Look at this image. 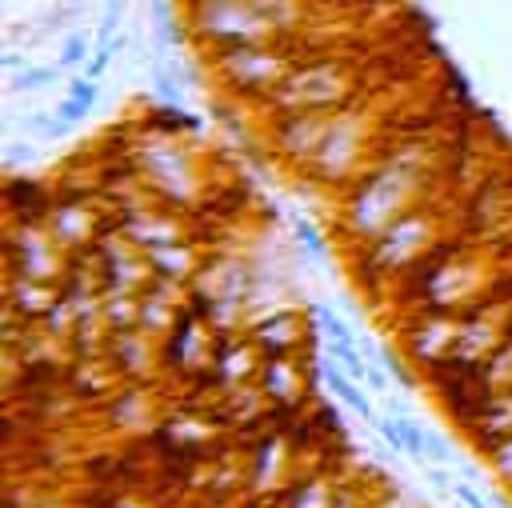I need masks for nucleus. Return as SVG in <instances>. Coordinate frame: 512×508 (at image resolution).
Here are the masks:
<instances>
[{
  "label": "nucleus",
  "mask_w": 512,
  "mask_h": 508,
  "mask_svg": "<svg viewBox=\"0 0 512 508\" xmlns=\"http://www.w3.org/2000/svg\"><path fill=\"white\" fill-rule=\"evenodd\" d=\"M104 316H108V324H112L116 332H128V328H136V324H140V304H136V300H128V292H116V296L108 300Z\"/></svg>",
  "instance_id": "nucleus-15"
},
{
  "label": "nucleus",
  "mask_w": 512,
  "mask_h": 508,
  "mask_svg": "<svg viewBox=\"0 0 512 508\" xmlns=\"http://www.w3.org/2000/svg\"><path fill=\"white\" fill-rule=\"evenodd\" d=\"M120 16H124V0H108V8H104V20H100V40L108 44V36L116 32V24H120Z\"/></svg>",
  "instance_id": "nucleus-25"
},
{
  "label": "nucleus",
  "mask_w": 512,
  "mask_h": 508,
  "mask_svg": "<svg viewBox=\"0 0 512 508\" xmlns=\"http://www.w3.org/2000/svg\"><path fill=\"white\" fill-rule=\"evenodd\" d=\"M348 72L336 60H308L296 64L268 96H276L272 104L280 112H336L348 100Z\"/></svg>",
  "instance_id": "nucleus-2"
},
{
  "label": "nucleus",
  "mask_w": 512,
  "mask_h": 508,
  "mask_svg": "<svg viewBox=\"0 0 512 508\" xmlns=\"http://www.w3.org/2000/svg\"><path fill=\"white\" fill-rule=\"evenodd\" d=\"M152 84H156V92L164 96V104H176V100H180V80H176L172 72H160V68H156Z\"/></svg>",
  "instance_id": "nucleus-24"
},
{
  "label": "nucleus",
  "mask_w": 512,
  "mask_h": 508,
  "mask_svg": "<svg viewBox=\"0 0 512 508\" xmlns=\"http://www.w3.org/2000/svg\"><path fill=\"white\" fill-rule=\"evenodd\" d=\"M300 340V320L280 312V316H268L252 328V344L264 352V356H284L292 344Z\"/></svg>",
  "instance_id": "nucleus-8"
},
{
  "label": "nucleus",
  "mask_w": 512,
  "mask_h": 508,
  "mask_svg": "<svg viewBox=\"0 0 512 508\" xmlns=\"http://www.w3.org/2000/svg\"><path fill=\"white\" fill-rule=\"evenodd\" d=\"M260 388L280 404H296L304 392V376L288 356H268L260 368Z\"/></svg>",
  "instance_id": "nucleus-6"
},
{
  "label": "nucleus",
  "mask_w": 512,
  "mask_h": 508,
  "mask_svg": "<svg viewBox=\"0 0 512 508\" xmlns=\"http://www.w3.org/2000/svg\"><path fill=\"white\" fill-rule=\"evenodd\" d=\"M56 76H60V68H52V64H28V68L8 76V88L12 92H36V88L56 84Z\"/></svg>",
  "instance_id": "nucleus-13"
},
{
  "label": "nucleus",
  "mask_w": 512,
  "mask_h": 508,
  "mask_svg": "<svg viewBox=\"0 0 512 508\" xmlns=\"http://www.w3.org/2000/svg\"><path fill=\"white\" fill-rule=\"evenodd\" d=\"M456 496L464 500V508H488V504H484V500H480V496H476L468 484H456Z\"/></svg>",
  "instance_id": "nucleus-29"
},
{
  "label": "nucleus",
  "mask_w": 512,
  "mask_h": 508,
  "mask_svg": "<svg viewBox=\"0 0 512 508\" xmlns=\"http://www.w3.org/2000/svg\"><path fill=\"white\" fill-rule=\"evenodd\" d=\"M72 64H88V36L84 32H68L60 44V68H72Z\"/></svg>",
  "instance_id": "nucleus-18"
},
{
  "label": "nucleus",
  "mask_w": 512,
  "mask_h": 508,
  "mask_svg": "<svg viewBox=\"0 0 512 508\" xmlns=\"http://www.w3.org/2000/svg\"><path fill=\"white\" fill-rule=\"evenodd\" d=\"M472 436L488 440V444L508 440L512 436V396H488L480 404V412L472 416Z\"/></svg>",
  "instance_id": "nucleus-7"
},
{
  "label": "nucleus",
  "mask_w": 512,
  "mask_h": 508,
  "mask_svg": "<svg viewBox=\"0 0 512 508\" xmlns=\"http://www.w3.org/2000/svg\"><path fill=\"white\" fill-rule=\"evenodd\" d=\"M424 460H432V464H448V448L436 440V436H428V448H424Z\"/></svg>",
  "instance_id": "nucleus-28"
},
{
  "label": "nucleus",
  "mask_w": 512,
  "mask_h": 508,
  "mask_svg": "<svg viewBox=\"0 0 512 508\" xmlns=\"http://www.w3.org/2000/svg\"><path fill=\"white\" fill-rule=\"evenodd\" d=\"M112 356H116V364H120L128 376H144V372L152 368L148 340H144L136 328H128V332H120V336L112 340Z\"/></svg>",
  "instance_id": "nucleus-12"
},
{
  "label": "nucleus",
  "mask_w": 512,
  "mask_h": 508,
  "mask_svg": "<svg viewBox=\"0 0 512 508\" xmlns=\"http://www.w3.org/2000/svg\"><path fill=\"white\" fill-rule=\"evenodd\" d=\"M112 56H116V48H112V44H100V48L88 56V64H84V76H88V80H100V76L108 72V60H112Z\"/></svg>",
  "instance_id": "nucleus-23"
},
{
  "label": "nucleus",
  "mask_w": 512,
  "mask_h": 508,
  "mask_svg": "<svg viewBox=\"0 0 512 508\" xmlns=\"http://www.w3.org/2000/svg\"><path fill=\"white\" fill-rule=\"evenodd\" d=\"M452 340H460V328L452 320H444V316H428V320H416V328H408V352H412V360H424L432 368L456 352Z\"/></svg>",
  "instance_id": "nucleus-4"
},
{
  "label": "nucleus",
  "mask_w": 512,
  "mask_h": 508,
  "mask_svg": "<svg viewBox=\"0 0 512 508\" xmlns=\"http://www.w3.org/2000/svg\"><path fill=\"white\" fill-rule=\"evenodd\" d=\"M8 304H12V312L40 316V312H48V308L56 304V296H52V288H48L44 280L24 276V280H12V288H8Z\"/></svg>",
  "instance_id": "nucleus-10"
},
{
  "label": "nucleus",
  "mask_w": 512,
  "mask_h": 508,
  "mask_svg": "<svg viewBox=\"0 0 512 508\" xmlns=\"http://www.w3.org/2000/svg\"><path fill=\"white\" fill-rule=\"evenodd\" d=\"M216 372H220V380H224V392L244 388V380L256 376V352L244 348V344L220 348V352H216Z\"/></svg>",
  "instance_id": "nucleus-9"
},
{
  "label": "nucleus",
  "mask_w": 512,
  "mask_h": 508,
  "mask_svg": "<svg viewBox=\"0 0 512 508\" xmlns=\"http://www.w3.org/2000/svg\"><path fill=\"white\" fill-rule=\"evenodd\" d=\"M112 416H116V424H128V428H136V424H144L152 412H148V396L140 392V388H128V392H120V404L112 408Z\"/></svg>",
  "instance_id": "nucleus-14"
},
{
  "label": "nucleus",
  "mask_w": 512,
  "mask_h": 508,
  "mask_svg": "<svg viewBox=\"0 0 512 508\" xmlns=\"http://www.w3.org/2000/svg\"><path fill=\"white\" fill-rule=\"evenodd\" d=\"M296 60L280 52L276 44H240V48H216V72L236 92H272Z\"/></svg>",
  "instance_id": "nucleus-3"
},
{
  "label": "nucleus",
  "mask_w": 512,
  "mask_h": 508,
  "mask_svg": "<svg viewBox=\"0 0 512 508\" xmlns=\"http://www.w3.org/2000/svg\"><path fill=\"white\" fill-rule=\"evenodd\" d=\"M292 12V0H196V32L216 48L276 44Z\"/></svg>",
  "instance_id": "nucleus-1"
},
{
  "label": "nucleus",
  "mask_w": 512,
  "mask_h": 508,
  "mask_svg": "<svg viewBox=\"0 0 512 508\" xmlns=\"http://www.w3.org/2000/svg\"><path fill=\"white\" fill-rule=\"evenodd\" d=\"M76 4H80V0H76Z\"/></svg>",
  "instance_id": "nucleus-31"
},
{
  "label": "nucleus",
  "mask_w": 512,
  "mask_h": 508,
  "mask_svg": "<svg viewBox=\"0 0 512 508\" xmlns=\"http://www.w3.org/2000/svg\"><path fill=\"white\" fill-rule=\"evenodd\" d=\"M296 236H300V244H304V248H312V252H320V248H324V240L316 236V228H312V224H296Z\"/></svg>",
  "instance_id": "nucleus-27"
},
{
  "label": "nucleus",
  "mask_w": 512,
  "mask_h": 508,
  "mask_svg": "<svg viewBox=\"0 0 512 508\" xmlns=\"http://www.w3.org/2000/svg\"><path fill=\"white\" fill-rule=\"evenodd\" d=\"M92 104H96V96H80V92H68V96H64V104L56 108V116H60L64 124H76V120H84V116L92 112Z\"/></svg>",
  "instance_id": "nucleus-19"
},
{
  "label": "nucleus",
  "mask_w": 512,
  "mask_h": 508,
  "mask_svg": "<svg viewBox=\"0 0 512 508\" xmlns=\"http://www.w3.org/2000/svg\"><path fill=\"white\" fill-rule=\"evenodd\" d=\"M316 320H320V328L332 336V344H352V332L340 324V316H336L332 308H316Z\"/></svg>",
  "instance_id": "nucleus-22"
},
{
  "label": "nucleus",
  "mask_w": 512,
  "mask_h": 508,
  "mask_svg": "<svg viewBox=\"0 0 512 508\" xmlns=\"http://www.w3.org/2000/svg\"><path fill=\"white\" fill-rule=\"evenodd\" d=\"M332 352H336V360L348 368V376H352V380H368V364L360 360L356 344H332Z\"/></svg>",
  "instance_id": "nucleus-21"
},
{
  "label": "nucleus",
  "mask_w": 512,
  "mask_h": 508,
  "mask_svg": "<svg viewBox=\"0 0 512 508\" xmlns=\"http://www.w3.org/2000/svg\"><path fill=\"white\" fill-rule=\"evenodd\" d=\"M148 264L164 280H184V276L196 272V252H188L184 244H160V248L148 252Z\"/></svg>",
  "instance_id": "nucleus-11"
},
{
  "label": "nucleus",
  "mask_w": 512,
  "mask_h": 508,
  "mask_svg": "<svg viewBox=\"0 0 512 508\" xmlns=\"http://www.w3.org/2000/svg\"><path fill=\"white\" fill-rule=\"evenodd\" d=\"M396 428H400V440H404V452H412L416 460H424V448H428V432L424 428H416L408 416H400L396 420Z\"/></svg>",
  "instance_id": "nucleus-20"
},
{
  "label": "nucleus",
  "mask_w": 512,
  "mask_h": 508,
  "mask_svg": "<svg viewBox=\"0 0 512 508\" xmlns=\"http://www.w3.org/2000/svg\"><path fill=\"white\" fill-rule=\"evenodd\" d=\"M4 68H8V76H12V72H20V68H28V64H24V56H20L16 48H8V52H4Z\"/></svg>",
  "instance_id": "nucleus-30"
},
{
  "label": "nucleus",
  "mask_w": 512,
  "mask_h": 508,
  "mask_svg": "<svg viewBox=\"0 0 512 508\" xmlns=\"http://www.w3.org/2000/svg\"><path fill=\"white\" fill-rule=\"evenodd\" d=\"M324 376H328V384H332V388H336V392L344 396V404H352V408H356V412H360L364 420H376V416H372V404L364 400V392H360L356 384H348V380H344V376H340L336 368H324Z\"/></svg>",
  "instance_id": "nucleus-17"
},
{
  "label": "nucleus",
  "mask_w": 512,
  "mask_h": 508,
  "mask_svg": "<svg viewBox=\"0 0 512 508\" xmlns=\"http://www.w3.org/2000/svg\"><path fill=\"white\" fill-rule=\"evenodd\" d=\"M488 452H492V464L512 480V436H508V440H500V444H492Z\"/></svg>",
  "instance_id": "nucleus-26"
},
{
  "label": "nucleus",
  "mask_w": 512,
  "mask_h": 508,
  "mask_svg": "<svg viewBox=\"0 0 512 508\" xmlns=\"http://www.w3.org/2000/svg\"><path fill=\"white\" fill-rule=\"evenodd\" d=\"M284 508H328V496H324L320 480H300V484H292V492L284 496Z\"/></svg>",
  "instance_id": "nucleus-16"
},
{
  "label": "nucleus",
  "mask_w": 512,
  "mask_h": 508,
  "mask_svg": "<svg viewBox=\"0 0 512 508\" xmlns=\"http://www.w3.org/2000/svg\"><path fill=\"white\" fill-rule=\"evenodd\" d=\"M208 356H216L212 352V344H208V324L204 320H192V316H180L176 320V328H172V340H168V364L172 368H200Z\"/></svg>",
  "instance_id": "nucleus-5"
}]
</instances>
